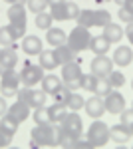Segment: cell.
<instances>
[{"label":"cell","mask_w":133,"mask_h":149,"mask_svg":"<svg viewBox=\"0 0 133 149\" xmlns=\"http://www.w3.org/2000/svg\"><path fill=\"white\" fill-rule=\"evenodd\" d=\"M58 123H36L30 131V147H58Z\"/></svg>","instance_id":"6da1fadb"},{"label":"cell","mask_w":133,"mask_h":149,"mask_svg":"<svg viewBox=\"0 0 133 149\" xmlns=\"http://www.w3.org/2000/svg\"><path fill=\"white\" fill-rule=\"evenodd\" d=\"M76 22H78V26H86V28H91V26H100V28H103L107 22H111V14L107 10H91V8H84V10H79Z\"/></svg>","instance_id":"7a4b0ae2"},{"label":"cell","mask_w":133,"mask_h":149,"mask_svg":"<svg viewBox=\"0 0 133 149\" xmlns=\"http://www.w3.org/2000/svg\"><path fill=\"white\" fill-rule=\"evenodd\" d=\"M20 86H22V81H20V74L16 72V68L6 70L0 76V95H4V97H16Z\"/></svg>","instance_id":"3957f363"},{"label":"cell","mask_w":133,"mask_h":149,"mask_svg":"<svg viewBox=\"0 0 133 149\" xmlns=\"http://www.w3.org/2000/svg\"><path fill=\"white\" fill-rule=\"evenodd\" d=\"M89 40H91V34H89V28L86 26H76L70 34H68V46L72 50H76L78 54L89 50Z\"/></svg>","instance_id":"277c9868"},{"label":"cell","mask_w":133,"mask_h":149,"mask_svg":"<svg viewBox=\"0 0 133 149\" xmlns=\"http://www.w3.org/2000/svg\"><path fill=\"white\" fill-rule=\"evenodd\" d=\"M81 62H68L62 64V81L72 92L79 90V78H81Z\"/></svg>","instance_id":"5b68a950"},{"label":"cell","mask_w":133,"mask_h":149,"mask_svg":"<svg viewBox=\"0 0 133 149\" xmlns=\"http://www.w3.org/2000/svg\"><path fill=\"white\" fill-rule=\"evenodd\" d=\"M86 137L89 139V143H91L93 147H103V145H107V141H109V125L97 119V121H93V123L88 127Z\"/></svg>","instance_id":"8992f818"},{"label":"cell","mask_w":133,"mask_h":149,"mask_svg":"<svg viewBox=\"0 0 133 149\" xmlns=\"http://www.w3.org/2000/svg\"><path fill=\"white\" fill-rule=\"evenodd\" d=\"M18 74H20V81H22V86H26V88H34L36 84H40L42 78H44V68H42L40 64L26 62Z\"/></svg>","instance_id":"52a82bcc"},{"label":"cell","mask_w":133,"mask_h":149,"mask_svg":"<svg viewBox=\"0 0 133 149\" xmlns=\"http://www.w3.org/2000/svg\"><path fill=\"white\" fill-rule=\"evenodd\" d=\"M16 100H20V102H26L30 107H42L46 105V100H48V93L44 90H32V88H20L18 93H16Z\"/></svg>","instance_id":"ba28073f"},{"label":"cell","mask_w":133,"mask_h":149,"mask_svg":"<svg viewBox=\"0 0 133 149\" xmlns=\"http://www.w3.org/2000/svg\"><path fill=\"white\" fill-rule=\"evenodd\" d=\"M58 125L62 129H66V131H70V133H74V135H78V137L84 135V121H81L78 111H68L62 117V121H58Z\"/></svg>","instance_id":"9c48e42d"},{"label":"cell","mask_w":133,"mask_h":149,"mask_svg":"<svg viewBox=\"0 0 133 149\" xmlns=\"http://www.w3.org/2000/svg\"><path fill=\"white\" fill-rule=\"evenodd\" d=\"M91 74L95 78H107L113 70V60L107 58V54H97V56L91 60Z\"/></svg>","instance_id":"30bf717a"},{"label":"cell","mask_w":133,"mask_h":149,"mask_svg":"<svg viewBox=\"0 0 133 149\" xmlns=\"http://www.w3.org/2000/svg\"><path fill=\"white\" fill-rule=\"evenodd\" d=\"M103 103H105V111L111 115H119L127 107L125 105V97H123L119 92H115V90H111L105 97H103Z\"/></svg>","instance_id":"8fae6325"},{"label":"cell","mask_w":133,"mask_h":149,"mask_svg":"<svg viewBox=\"0 0 133 149\" xmlns=\"http://www.w3.org/2000/svg\"><path fill=\"white\" fill-rule=\"evenodd\" d=\"M18 64V52L14 46H6V48H0V76L6 72V70L16 68Z\"/></svg>","instance_id":"7c38bea8"},{"label":"cell","mask_w":133,"mask_h":149,"mask_svg":"<svg viewBox=\"0 0 133 149\" xmlns=\"http://www.w3.org/2000/svg\"><path fill=\"white\" fill-rule=\"evenodd\" d=\"M84 109H86V113H88L91 119H100L101 115L105 113V103H103V97L93 93L89 100H86Z\"/></svg>","instance_id":"4fadbf2b"},{"label":"cell","mask_w":133,"mask_h":149,"mask_svg":"<svg viewBox=\"0 0 133 149\" xmlns=\"http://www.w3.org/2000/svg\"><path fill=\"white\" fill-rule=\"evenodd\" d=\"M22 50L24 54H28V56H38L42 50H44V42H42V38H38V36H24L22 38Z\"/></svg>","instance_id":"5bb4252c"},{"label":"cell","mask_w":133,"mask_h":149,"mask_svg":"<svg viewBox=\"0 0 133 149\" xmlns=\"http://www.w3.org/2000/svg\"><path fill=\"white\" fill-rule=\"evenodd\" d=\"M113 64L115 66H119V68H125V66H129L133 62V50L129 46H117L115 48V52H113Z\"/></svg>","instance_id":"9a60e30c"},{"label":"cell","mask_w":133,"mask_h":149,"mask_svg":"<svg viewBox=\"0 0 133 149\" xmlns=\"http://www.w3.org/2000/svg\"><path fill=\"white\" fill-rule=\"evenodd\" d=\"M54 52H56V58H58L60 66H62V64H68V62H81L79 54L76 50H72L68 44H62V46L54 48Z\"/></svg>","instance_id":"2e32d148"},{"label":"cell","mask_w":133,"mask_h":149,"mask_svg":"<svg viewBox=\"0 0 133 149\" xmlns=\"http://www.w3.org/2000/svg\"><path fill=\"white\" fill-rule=\"evenodd\" d=\"M30 105L26 102H20V100H16V102L12 103V105H8V111L6 113H10L14 119H18V121H26L28 117H30Z\"/></svg>","instance_id":"e0dca14e"},{"label":"cell","mask_w":133,"mask_h":149,"mask_svg":"<svg viewBox=\"0 0 133 149\" xmlns=\"http://www.w3.org/2000/svg\"><path fill=\"white\" fill-rule=\"evenodd\" d=\"M38 64L44 68V72H52L60 66V62H58V58H56V52L54 50H42L40 54H38Z\"/></svg>","instance_id":"ac0fdd59"},{"label":"cell","mask_w":133,"mask_h":149,"mask_svg":"<svg viewBox=\"0 0 133 149\" xmlns=\"http://www.w3.org/2000/svg\"><path fill=\"white\" fill-rule=\"evenodd\" d=\"M46 42H48V46L58 48L68 42V34L62 28H48L46 30Z\"/></svg>","instance_id":"d6986e66"},{"label":"cell","mask_w":133,"mask_h":149,"mask_svg":"<svg viewBox=\"0 0 133 149\" xmlns=\"http://www.w3.org/2000/svg\"><path fill=\"white\" fill-rule=\"evenodd\" d=\"M26 16H28L26 4H10V8H8L10 24H26Z\"/></svg>","instance_id":"ffe728a7"},{"label":"cell","mask_w":133,"mask_h":149,"mask_svg":"<svg viewBox=\"0 0 133 149\" xmlns=\"http://www.w3.org/2000/svg\"><path fill=\"white\" fill-rule=\"evenodd\" d=\"M109 139L115 141V143H119V145H123V143H127L131 139V133H129V129L123 123H117V125L109 127Z\"/></svg>","instance_id":"44dd1931"},{"label":"cell","mask_w":133,"mask_h":149,"mask_svg":"<svg viewBox=\"0 0 133 149\" xmlns=\"http://www.w3.org/2000/svg\"><path fill=\"white\" fill-rule=\"evenodd\" d=\"M103 36L109 40L111 44H115V42H121V38L125 36V30L117 22H107L103 26Z\"/></svg>","instance_id":"7402d4cb"},{"label":"cell","mask_w":133,"mask_h":149,"mask_svg":"<svg viewBox=\"0 0 133 149\" xmlns=\"http://www.w3.org/2000/svg\"><path fill=\"white\" fill-rule=\"evenodd\" d=\"M42 90H44L48 95H52V93H56L62 86H64V81H62V78H58V76H54V74H44V78H42Z\"/></svg>","instance_id":"603a6c76"},{"label":"cell","mask_w":133,"mask_h":149,"mask_svg":"<svg viewBox=\"0 0 133 149\" xmlns=\"http://www.w3.org/2000/svg\"><path fill=\"white\" fill-rule=\"evenodd\" d=\"M109 46H111V42L103 34L91 36V40H89V50H91L95 56H97V54H107V52H109Z\"/></svg>","instance_id":"cb8c5ba5"},{"label":"cell","mask_w":133,"mask_h":149,"mask_svg":"<svg viewBox=\"0 0 133 149\" xmlns=\"http://www.w3.org/2000/svg\"><path fill=\"white\" fill-rule=\"evenodd\" d=\"M16 40H18V36L16 32L12 30V26H2L0 28V48H6V46H14L16 44Z\"/></svg>","instance_id":"d4e9b609"},{"label":"cell","mask_w":133,"mask_h":149,"mask_svg":"<svg viewBox=\"0 0 133 149\" xmlns=\"http://www.w3.org/2000/svg\"><path fill=\"white\" fill-rule=\"evenodd\" d=\"M18 127H20V121L14 119L10 113H4L0 117V129H2V131H6V133H10V135H16Z\"/></svg>","instance_id":"484cf974"},{"label":"cell","mask_w":133,"mask_h":149,"mask_svg":"<svg viewBox=\"0 0 133 149\" xmlns=\"http://www.w3.org/2000/svg\"><path fill=\"white\" fill-rule=\"evenodd\" d=\"M48 109H50V117H52V123H58V121H62V117H64V115L70 111L66 103H60V102H54L52 105H48Z\"/></svg>","instance_id":"4316f807"},{"label":"cell","mask_w":133,"mask_h":149,"mask_svg":"<svg viewBox=\"0 0 133 149\" xmlns=\"http://www.w3.org/2000/svg\"><path fill=\"white\" fill-rule=\"evenodd\" d=\"M78 139H79L78 135H74V133H70V131H66V129L60 127V131H58V145H60V147H76V141H78Z\"/></svg>","instance_id":"83f0119b"},{"label":"cell","mask_w":133,"mask_h":149,"mask_svg":"<svg viewBox=\"0 0 133 149\" xmlns=\"http://www.w3.org/2000/svg\"><path fill=\"white\" fill-rule=\"evenodd\" d=\"M32 119L38 123V125H46V123H52V117H50V109L42 105V107H36L32 113Z\"/></svg>","instance_id":"f1b7e54d"},{"label":"cell","mask_w":133,"mask_h":149,"mask_svg":"<svg viewBox=\"0 0 133 149\" xmlns=\"http://www.w3.org/2000/svg\"><path fill=\"white\" fill-rule=\"evenodd\" d=\"M68 109L70 111H79V109H84V105H86V100H84V95H79L78 92H72L70 93V97H68Z\"/></svg>","instance_id":"f546056e"},{"label":"cell","mask_w":133,"mask_h":149,"mask_svg":"<svg viewBox=\"0 0 133 149\" xmlns=\"http://www.w3.org/2000/svg\"><path fill=\"white\" fill-rule=\"evenodd\" d=\"M79 8L76 2H72V0H66L64 2V22H68V20H76L79 14Z\"/></svg>","instance_id":"4dcf8cb0"},{"label":"cell","mask_w":133,"mask_h":149,"mask_svg":"<svg viewBox=\"0 0 133 149\" xmlns=\"http://www.w3.org/2000/svg\"><path fill=\"white\" fill-rule=\"evenodd\" d=\"M111 90H113V86L109 84V80H107V78H97V80H95V88H93V93H95V95L105 97Z\"/></svg>","instance_id":"1f68e13d"},{"label":"cell","mask_w":133,"mask_h":149,"mask_svg":"<svg viewBox=\"0 0 133 149\" xmlns=\"http://www.w3.org/2000/svg\"><path fill=\"white\" fill-rule=\"evenodd\" d=\"M52 24H54V18H52V14L50 12H40V14H36V26L40 28V30H48V28H52Z\"/></svg>","instance_id":"d6a6232c"},{"label":"cell","mask_w":133,"mask_h":149,"mask_svg":"<svg viewBox=\"0 0 133 149\" xmlns=\"http://www.w3.org/2000/svg\"><path fill=\"white\" fill-rule=\"evenodd\" d=\"M95 80H97V78H95L93 74H81V78H79V90H86V92L93 93Z\"/></svg>","instance_id":"836d02e7"},{"label":"cell","mask_w":133,"mask_h":149,"mask_svg":"<svg viewBox=\"0 0 133 149\" xmlns=\"http://www.w3.org/2000/svg\"><path fill=\"white\" fill-rule=\"evenodd\" d=\"M119 123H123V125L129 129V133H131V137H133V107L131 109H123L121 113H119Z\"/></svg>","instance_id":"e575fe53"},{"label":"cell","mask_w":133,"mask_h":149,"mask_svg":"<svg viewBox=\"0 0 133 149\" xmlns=\"http://www.w3.org/2000/svg\"><path fill=\"white\" fill-rule=\"evenodd\" d=\"M26 8L32 12V14H40L48 8V0H28L26 2Z\"/></svg>","instance_id":"d590c367"},{"label":"cell","mask_w":133,"mask_h":149,"mask_svg":"<svg viewBox=\"0 0 133 149\" xmlns=\"http://www.w3.org/2000/svg\"><path fill=\"white\" fill-rule=\"evenodd\" d=\"M107 80H109V84L113 86V90H117V88H121L123 84H125V76H123L121 72H117V70H111Z\"/></svg>","instance_id":"8d00e7d4"},{"label":"cell","mask_w":133,"mask_h":149,"mask_svg":"<svg viewBox=\"0 0 133 149\" xmlns=\"http://www.w3.org/2000/svg\"><path fill=\"white\" fill-rule=\"evenodd\" d=\"M117 18H119V20H121L123 24L133 22V8H129L127 4L119 6V10H117Z\"/></svg>","instance_id":"74e56055"},{"label":"cell","mask_w":133,"mask_h":149,"mask_svg":"<svg viewBox=\"0 0 133 149\" xmlns=\"http://www.w3.org/2000/svg\"><path fill=\"white\" fill-rule=\"evenodd\" d=\"M64 2H66V0H64ZM64 2L50 6V14H52V18H54L56 22H64Z\"/></svg>","instance_id":"f35d334b"},{"label":"cell","mask_w":133,"mask_h":149,"mask_svg":"<svg viewBox=\"0 0 133 149\" xmlns=\"http://www.w3.org/2000/svg\"><path fill=\"white\" fill-rule=\"evenodd\" d=\"M70 93H72V90H70V88H66V86H62V88H60L56 93H52V97H54V102L66 103L68 97H70Z\"/></svg>","instance_id":"ab89813d"},{"label":"cell","mask_w":133,"mask_h":149,"mask_svg":"<svg viewBox=\"0 0 133 149\" xmlns=\"http://www.w3.org/2000/svg\"><path fill=\"white\" fill-rule=\"evenodd\" d=\"M12 137H14V135H10V133H6V131H2V129H0V149H2V147H8V145L12 143Z\"/></svg>","instance_id":"60d3db41"},{"label":"cell","mask_w":133,"mask_h":149,"mask_svg":"<svg viewBox=\"0 0 133 149\" xmlns=\"http://www.w3.org/2000/svg\"><path fill=\"white\" fill-rule=\"evenodd\" d=\"M125 36H127V42L133 46V22L127 24V28H125Z\"/></svg>","instance_id":"b9f144b4"},{"label":"cell","mask_w":133,"mask_h":149,"mask_svg":"<svg viewBox=\"0 0 133 149\" xmlns=\"http://www.w3.org/2000/svg\"><path fill=\"white\" fill-rule=\"evenodd\" d=\"M8 111V102H6V97L4 95H0V117Z\"/></svg>","instance_id":"7bdbcfd3"},{"label":"cell","mask_w":133,"mask_h":149,"mask_svg":"<svg viewBox=\"0 0 133 149\" xmlns=\"http://www.w3.org/2000/svg\"><path fill=\"white\" fill-rule=\"evenodd\" d=\"M4 2H8V4H26L28 0H4Z\"/></svg>","instance_id":"ee69618b"},{"label":"cell","mask_w":133,"mask_h":149,"mask_svg":"<svg viewBox=\"0 0 133 149\" xmlns=\"http://www.w3.org/2000/svg\"><path fill=\"white\" fill-rule=\"evenodd\" d=\"M113 2H115V4H117V6H123V4H125V2H127V0H113Z\"/></svg>","instance_id":"f6af8a7d"},{"label":"cell","mask_w":133,"mask_h":149,"mask_svg":"<svg viewBox=\"0 0 133 149\" xmlns=\"http://www.w3.org/2000/svg\"><path fill=\"white\" fill-rule=\"evenodd\" d=\"M97 4H105V2H111V0H95Z\"/></svg>","instance_id":"bcb514c9"},{"label":"cell","mask_w":133,"mask_h":149,"mask_svg":"<svg viewBox=\"0 0 133 149\" xmlns=\"http://www.w3.org/2000/svg\"><path fill=\"white\" fill-rule=\"evenodd\" d=\"M125 4H127V6H129V8H133V0H127V2H125Z\"/></svg>","instance_id":"7dc6e473"},{"label":"cell","mask_w":133,"mask_h":149,"mask_svg":"<svg viewBox=\"0 0 133 149\" xmlns=\"http://www.w3.org/2000/svg\"><path fill=\"white\" fill-rule=\"evenodd\" d=\"M131 88H133V81H131Z\"/></svg>","instance_id":"c3c4849f"},{"label":"cell","mask_w":133,"mask_h":149,"mask_svg":"<svg viewBox=\"0 0 133 149\" xmlns=\"http://www.w3.org/2000/svg\"><path fill=\"white\" fill-rule=\"evenodd\" d=\"M131 107H133V103H131Z\"/></svg>","instance_id":"681fc988"}]
</instances>
